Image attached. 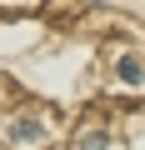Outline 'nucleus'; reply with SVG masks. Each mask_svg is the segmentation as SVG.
<instances>
[{"instance_id":"obj_2","label":"nucleus","mask_w":145,"mask_h":150,"mask_svg":"<svg viewBox=\"0 0 145 150\" xmlns=\"http://www.w3.org/2000/svg\"><path fill=\"white\" fill-rule=\"evenodd\" d=\"M120 80H130V85H135V80H140V60H130V55H125V60H120Z\"/></svg>"},{"instance_id":"obj_1","label":"nucleus","mask_w":145,"mask_h":150,"mask_svg":"<svg viewBox=\"0 0 145 150\" xmlns=\"http://www.w3.org/2000/svg\"><path fill=\"white\" fill-rule=\"evenodd\" d=\"M10 140H15V145H30V140H40V125H35V120H20V125L10 130Z\"/></svg>"}]
</instances>
